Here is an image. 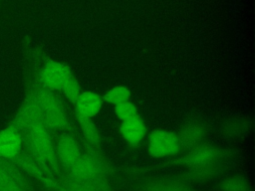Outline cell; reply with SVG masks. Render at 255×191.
I'll list each match as a JSON object with an SVG mask.
<instances>
[{"label": "cell", "mask_w": 255, "mask_h": 191, "mask_svg": "<svg viewBox=\"0 0 255 191\" xmlns=\"http://www.w3.org/2000/svg\"><path fill=\"white\" fill-rule=\"evenodd\" d=\"M61 91L63 92V94L65 95L68 100L75 103V101L77 100V98L81 94V86L78 80L73 76L67 81V83L61 89Z\"/></svg>", "instance_id": "cell-18"}, {"label": "cell", "mask_w": 255, "mask_h": 191, "mask_svg": "<svg viewBox=\"0 0 255 191\" xmlns=\"http://www.w3.org/2000/svg\"><path fill=\"white\" fill-rule=\"evenodd\" d=\"M76 116L84 137L87 139V141L90 142V144L98 146L100 142V134L92 118L78 112H76Z\"/></svg>", "instance_id": "cell-13"}, {"label": "cell", "mask_w": 255, "mask_h": 191, "mask_svg": "<svg viewBox=\"0 0 255 191\" xmlns=\"http://www.w3.org/2000/svg\"><path fill=\"white\" fill-rule=\"evenodd\" d=\"M29 95L37 106L44 124L48 128L65 129L68 126L65 110L52 91L42 86H37Z\"/></svg>", "instance_id": "cell-1"}, {"label": "cell", "mask_w": 255, "mask_h": 191, "mask_svg": "<svg viewBox=\"0 0 255 191\" xmlns=\"http://www.w3.org/2000/svg\"><path fill=\"white\" fill-rule=\"evenodd\" d=\"M131 96L130 90L126 86H116L109 90L102 97L104 102H108L110 104H120L123 102L129 101Z\"/></svg>", "instance_id": "cell-14"}, {"label": "cell", "mask_w": 255, "mask_h": 191, "mask_svg": "<svg viewBox=\"0 0 255 191\" xmlns=\"http://www.w3.org/2000/svg\"><path fill=\"white\" fill-rule=\"evenodd\" d=\"M115 113L121 121H126L138 115L136 106L130 101L123 102L115 105Z\"/></svg>", "instance_id": "cell-16"}, {"label": "cell", "mask_w": 255, "mask_h": 191, "mask_svg": "<svg viewBox=\"0 0 255 191\" xmlns=\"http://www.w3.org/2000/svg\"><path fill=\"white\" fill-rule=\"evenodd\" d=\"M23 149V137L19 128L11 122L0 130V156L13 159Z\"/></svg>", "instance_id": "cell-5"}, {"label": "cell", "mask_w": 255, "mask_h": 191, "mask_svg": "<svg viewBox=\"0 0 255 191\" xmlns=\"http://www.w3.org/2000/svg\"><path fill=\"white\" fill-rule=\"evenodd\" d=\"M206 134L205 126L197 120H192L185 123L176 134L180 148L189 150L200 144Z\"/></svg>", "instance_id": "cell-8"}, {"label": "cell", "mask_w": 255, "mask_h": 191, "mask_svg": "<svg viewBox=\"0 0 255 191\" xmlns=\"http://www.w3.org/2000/svg\"><path fill=\"white\" fill-rule=\"evenodd\" d=\"M181 150L177 135L163 129L152 130L147 137V151L151 157L174 156Z\"/></svg>", "instance_id": "cell-2"}, {"label": "cell", "mask_w": 255, "mask_h": 191, "mask_svg": "<svg viewBox=\"0 0 255 191\" xmlns=\"http://www.w3.org/2000/svg\"><path fill=\"white\" fill-rule=\"evenodd\" d=\"M221 157V150L210 144H198L178 158L175 163L189 169H197L217 164Z\"/></svg>", "instance_id": "cell-3"}, {"label": "cell", "mask_w": 255, "mask_h": 191, "mask_svg": "<svg viewBox=\"0 0 255 191\" xmlns=\"http://www.w3.org/2000/svg\"><path fill=\"white\" fill-rule=\"evenodd\" d=\"M0 171L12 182L20 186L26 191H30L29 184L27 179L23 173V171L19 168V166L13 162L11 159L3 158L0 156Z\"/></svg>", "instance_id": "cell-11"}, {"label": "cell", "mask_w": 255, "mask_h": 191, "mask_svg": "<svg viewBox=\"0 0 255 191\" xmlns=\"http://www.w3.org/2000/svg\"><path fill=\"white\" fill-rule=\"evenodd\" d=\"M120 133L129 145L135 146L146 135V125L139 115L126 121L120 125Z\"/></svg>", "instance_id": "cell-9"}, {"label": "cell", "mask_w": 255, "mask_h": 191, "mask_svg": "<svg viewBox=\"0 0 255 191\" xmlns=\"http://www.w3.org/2000/svg\"><path fill=\"white\" fill-rule=\"evenodd\" d=\"M58 191H65V190H64V189H63V188H60V189H59V190H58Z\"/></svg>", "instance_id": "cell-20"}, {"label": "cell", "mask_w": 255, "mask_h": 191, "mask_svg": "<svg viewBox=\"0 0 255 191\" xmlns=\"http://www.w3.org/2000/svg\"><path fill=\"white\" fill-rule=\"evenodd\" d=\"M146 191H196L187 184L175 180H152L144 184Z\"/></svg>", "instance_id": "cell-12"}, {"label": "cell", "mask_w": 255, "mask_h": 191, "mask_svg": "<svg viewBox=\"0 0 255 191\" xmlns=\"http://www.w3.org/2000/svg\"><path fill=\"white\" fill-rule=\"evenodd\" d=\"M103 103V97L99 94L91 91L81 92L79 97L75 101L76 112L92 118L100 112Z\"/></svg>", "instance_id": "cell-10"}, {"label": "cell", "mask_w": 255, "mask_h": 191, "mask_svg": "<svg viewBox=\"0 0 255 191\" xmlns=\"http://www.w3.org/2000/svg\"><path fill=\"white\" fill-rule=\"evenodd\" d=\"M248 128V122L241 118L229 119L224 123L222 130L227 135H241Z\"/></svg>", "instance_id": "cell-17"}, {"label": "cell", "mask_w": 255, "mask_h": 191, "mask_svg": "<svg viewBox=\"0 0 255 191\" xmlns=\"http://www.w3.org/2000/svg\"><path fill=\"white\" fill-rule=\"evenodd\" d=\"M221 191H251L250 184L242 176L236 175L222 180L219 184Z\"/></svg>", "instance_id": "cell-15"}, {"label": "cell", "mask_w": 255, "mask_h": 191, "mask_svg": "<svg viewBox=\"0 0 255 191\" xmlns=\"http://www.w3.org/2000/svg\"><path fill=\"white\" fill-rule=\"evenodd\" d=\"M56 153L59 160L69 171L81 160L83 153L76 140L69 134H62L56 145Z\"/></svg>", "instance_id": "cell-6"}, {"label": "cell", "mask_w": 255, "mask_h": 191, "mask_svg": "<svg viewBox=\"0 0 255 191\" xmlns=\"http://www.w3.org/2000/svg\"><path fill=\"white\" fill-rule=\"evenodd\" d=\"M65 191H98L95 187L87 184L79 179L68 175L64 181V185L62 187Z\"/></svg>", "instance_id": "cell-19"}, {"label": "cell", "mask_w": 255, "mask_h": 191, "mask_svg": "<svg viewBox=\"0 0 255 191\" xmlns=\"http://www.w3.org/2000/svg\"><path fill=\"white\" fill-rule=\"evenodd\" d=\"M11 160L15 162L22 171L38 179L46 187H49V188L57 187V182L55 181L54 176L45 172L41 168V166L31 157V155L26 151H23V149L17 156H15Z\"/></svg>", "instance_id": "cell-7"}, {"label": "cell", "mask_w": 255, "mask_h": 191, "mask_svg": "<svg viewBox=\"0 0 255 191\" xmlns=\"http://www.w3.org/2000/svg\"><path fill=\"white\" fill-rule=\"evenodd\" d=\"M73 76V72L68 65L61 62L48 61L39 72V83L40 86L50 91L61 90Z\"/></svg>", "instance_id": "cell-4"}]
</instances>
